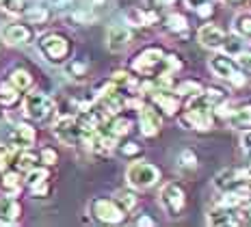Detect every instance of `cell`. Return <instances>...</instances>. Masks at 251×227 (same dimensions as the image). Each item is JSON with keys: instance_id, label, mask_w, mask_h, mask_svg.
<instances>
[{"instance_id": "6da1fadb", "label": "cell", "mask_w": 251, "mask_h": 227, "mask_svg": "<svg viewBox=\"0 0 251 227\" xmlns=\"http://www.w3.org/2000/svg\"><path fill=\"white\" fill-rule=\"evenodd\" d=\"M217 108L210 102V98L206 93H200V96L191 98L186 104V110L182 113L180 124L186 126L188 130H210L212 128V110Z\"/></svg>"}, {"instance_id": "7c38bea8", "label": "cell", "mask_w": 251, "mask_h": 227, "mask_svg": "<svg viewBox=\"0 0 251 227\" xmlns=\"http://www.w3.org/2000/svg\"><path fill=\"white\" fill-rule=\"evenodd\" d=\"M197 39L203 48H210V50H221L223 48V41H226V33L219 28L217 24H203L197 33Z\"/></svg>"}, {"instance_id": "ab89813d", "label": "cell", "mask_w": 251, "mask_h": 227, "mask_svg": "<svg viewBox=\"0 0 251 227\" xmlns=\"http://www.w3.org/2000/svg\"><path fill=\"white\" fill-rule=\"evenodd\" d=\"M238 223H249L251 225V203L243 205V208L238 210Z\"/></svg>"}, {"instance_id": "f35d334b", "label": "cell", "mask_w": 251, "mask_h": 227, "mask_svg": "<svg viewBox=\"0 0 251 227\" xmlns=\"http://www.w3.org/2000/svg\"><path fill=\"white\" fill-rule=\"evenodd\" d=\"M41 162H44V165H54L56 151L52 150V147H44V150H41Z\"/></svg>"}, {"instance_id": "83f0119b", "label": "cell", "mask_w": 251, "mask_h": 227, "mask_svg": "<svg viewBox=\"0 0 251 227\" xmlns=\"http://www.w3.org/2000/svg\"><path fill=\"white\" fill-rule=\"evenodd\" d=\"M176 93H177V96L195 98V96H200V93H203V89H201V84L197 82V80H184V82H180V84H177Z\"/></svg>"}, {"instance_id": "b9f144b4", "label": "cell", "mask_w": 251, "mask_h": 227, "mask_svg": "<svg viewBox=\"0 0 251 227\" xmlns=\"http://www.w3.org/2000/svg\"><path fill=\"white\" fill-rule=\"evenodd\" d=\"M151 4L158 7V9H165V7H174L176 0H151Z\"/></svg>"}, {"instance_id": "ac0fdd59", "label": "cell", "mask_w": 251, "mask_h": 227, "mask_svg": "<svg viewBox=\"0 0 251 227\" xmlns=\"http://www.w3.org/2000/svg\"><path fill=\"white\" fill-rule=\"evenodd\" d=\"M26 184L33 188V195H35V197H37V195H41V197H44V195L48 193V169H46V167H35V169H30L28 176H26Z\"/></svg>"}, {"instance_id": "484cf974", "label": "cell", "mask_w": 251, "mask_h": 227, "mask_svg": "<svg viewBox=\"0 0 251 227\" xmlns=\"http://www.w3.org/2000/svg\"><path fill=\"white\" fill-rule=\"evenodd\" d=\"M18 93L20 89L11 80L0 84V102H2V106H11V104L18 102Z\"/></svg>"}, {"instance_id": "e575fe53", "label": "cell", "mask_w": 251, "mask_h": 227, "mask_svg": "<svg viewBox=\"0 0 251 227\" xmlns=\"http://www.w3.org/2000/svg\"><path fill=\"white\" fill-rule=\"evenodd\" d=\"M177 165H180L182 169H195L197 167V156L193 154L191 150H184L180 154V158H177Z\"/></svg>"}, {"instance_id": "8fae6325", "label": "cell", "mask_w": 251, "mask_h": 227, "mask_svg": "<svg viewBox=\"0 0 251 227\" xmlns=\"http://www.w3.org/2000/svg\"><path fill=\"white\" fill-rule=\"evenodd\" d=\"M151 104H154L160 113H165L167 117H174L177 113V108H180V96H176V93H171V91H165V89H154V91H151Z\"/></svg>"}, {"instance_id": "d6986e66", "label": "cell", "mask_w": 251, "mask_h": 227, "mask_svg": "<svg viewBox=\"0 0 251 227\" xmlns=\"http://www.w3.org/2000/svg\"><path fill=\"white\" fill-rule=\"evenodd\" d=\"M13 136V143L18 147H33L35 139H37V134H35V130L30 128L28 124H18L11 132Z\"/></svg>"}, {"instance_id": "9c48e42d", "label": "cell", "mask_w": 251, "mask_h": 227, "mask_svg": "<svg viewBox=\"0 0 251 227\" xmlns=\"http://www.w3.org/2000/svg\"><path fill=\"white\" fill-rule=\"evenodd\" d=\"M160 205L169 216H180L186 205V193L177 182H167L160 191Z\"/></svg>"}, {"instance_id": "d590c367", "label": "cell", "mask_w": 251, "mask_h": 227, "mask_svg": "<svg viewBox=\"0 0 251 227\" xmlns=\"http://www.w3.org/2000/svg\"><path fill=\"white\" fill-rule=\"evenodd\" d=\"M119 150V154H122L124 158H134V156H139L141 154V147L134 143V141H128V143H122L117 147Z\"/></svg>"}, {"instance_id": "ee69618b", "label": "cell", "mask_w": 251, "mask_h": 227, "mask_svg": "<svg viewBox=\"0 0 251 227\" xmlns=\"http://www.w3.org/2000/svg\"><path fill=\"white\" fill-rule=\"evenodd\" d=\"M203 2H208V0H186V4L193 9V11H197V9H200Z\"/></svg>"}, {"instance_id": "52a82bcc", "label": "cell", "mask_w": 251, "mask_h": 227, "mask_svg": "<svg viewBox=\"0 0 251 227\" xmlns=\"http://www.w3.org/2000/svg\"><path fill=\"white\" fill-rule=\"evenodd\" d=\"M208 67H210V72H212L217 78L229 80L232 84H236V87L245 84V76L240 74L238 63L229 59V54H217V56H212L210 63H208Z\"/></svg>"}, {"instance_id": "44dd1931", "label": "cell", "mask_w": 251, "mask_h": 227, "mask_svg": "<svg viewBox=\"0 0 251 227\" xmlns=\"http://www.w3.org/2000/svg\"><path fill=\"white\" fill-rule=\"evenodd\" d=\"M98 130H104V128H98ZM130 130H132V121L126 117H115V119H106V130L104 132H108V134L119 139V136L130 134Z\"/></svg>"}, {"instance_id": "bcb514c9", "label": "cell", "mask_w": 251, "mask_h": 227, "mask_svg": "<svg viewBox=\"0 0 251 227\" xmlns=\"http://www.w3.org/2000/svg\"><path fill=\"white\" fill-rule=\"evenodd\" d=\"M137 225H156L154 219H150V216H141V219H137Z\"/></svg>"}, {"instance_id": "ffe728a7", "label": "cell", "mask_w": 251, "mask_h": 227, "mask_svg": "<svg viewBox=\"0 0 251 227\" xmlns=\"http://www.w3.org/2000/svg\"><path fill=\"white\" fill-rule=\"evenodd\" d=\"M39 160H41V158H37V154H35V151H30V147H22V150H20L18 154H15V158H13L15 167H18V171H26V173H28L30 169L37 167Z\"/></svg>"}, {"instance_id": "7402d4cb", "label": "cell", "mask_w": 251, "mask_h": 227, "mask_svg": "<svg viewBox=\"0 0 251 227\" xmlns=\"http://www.w3.org/2000/svg\"><path fill=\"white\" fill-rule=\"evenodd\" d=\"M126 18H128V22L134 24V26H150L158 20V15L154 11H143V9H130V11L126 13Z\"/></svg>"}, {"instance_id": "74e56055", "label": "cell", "mask_w": 251, "mask_h": 227, "mask_svg": "<svg viewBox=\"0 0 251 227\" xmlns=\"http://www.w3.org/2000/svg\"><path fill=\"white\" fill-rule=\"evenodd\" d=\"M113 84H117V87H128L130 82H132V78H130L128 72H115L113 74Z\"/></svg>"}, {"instance_id": "60d3db41", "label": "cell", "mask_w": 251, "mask_h": 227, "mask_svg": "<svg viewBox=\"0 0 251 227\" xmlns=\"http://www.w3.org/2000/svg\"><path fill=\"white\" fill-rule=\"evenodd\" d=\"M197 15H201V18H208V15H212V4L210 2H203L200 9H197Z\"/></svg>"}, {"instance_id": "f1b7e54d", "label": "cell", "mask_w": 251, "mask_h": 227, "mask_svg": "<svg viewBox=\"0 0 251 227\" xmlns=\"http://www.w3.org/2000/svg\"><path fill=\"white\" fill-rule=\"evenodd\" d=\"M221 50H226V54L238 56L240 52H243V37H240V35H229V37H226Z\"/></svg>"}, {"instance_id": "f546056e", "label": "cell", "mask_w": 251, "mask_h": 227, "mask_svg": "<svg viewBox=\"0 0 251 227\" xmlns=\"http://www.w3.org/2000/svg\"><path fill=\"white\" fill-rule=\"evenodd\" d=\"M65 74L74 80H82L87 76V63L85 61H72L65 65Z\"/></svg>"}, {"instance_id": "cb8c5ba5", "label": "cell", "mask_w": 251, "mask_h": 227, "mask_svg": "<svg viewBox=\"0 0 251 227\" xmlns=\"http://www.w3.org/2000/svg\"><path fill=\"white\" fill-rule=\"evenodd\" d=\"M165 28L169 30V33H174V35H184L186 30H188V22H186L184 15L171 13L169 18L165 20Z\"/></svg>"}, {"instance_id": "c3c4849f", "label": "cell", "mask_w": 251, "mask_h": 227, "mask_svg": "<svg viewBox=\"0 0 251 227\" xmlns=\"http://www.w3.org/2000/svg\"><path fill=\"white\" fill-rule=\"evenodd\" d=\"M249 173H251V165H249Z\"/></svg>"}, {"instance_id": "4316f807", "label": "cell", "mask_w": 251, "mask_h": 227, "mask_svg": "<svg viewBox=\"0 0 251 227\" xmlns=\"http://www.w3.org/2000/svg\"><path fill=\"white\" fill-rule=\"evenodd\" d=\"M234 33L243 39H251V13H240L234 20Z\"/></svg>"}, {"instance_id": "8992f818", "label": "cell", "mask_w": 251, "mask_h": 227, "mask_svg": "<svg viewBox=\"0 0 251 227\" xmlns=\"http://www.w3.org/2000/svg\"><path fill=\"white\" fill-rule=\"evenodd\" d=\"M163 61H165V52L160 48H148L143 52H139L132 61V70L141 74V76H158L163 72Z\"/></svg>"}, {"instance_id": "4dcf8cb0", "label": "cell", "mask_w": 251, "mask_h": 227, "mask_svg": "<svg viewBox=\"0 0 251 227\" xmlns=\"http://www.w3.org/2000/svg\"><path fill=\"white\" fill-rule=\"evenodd\" d=\"M11 82L20 89V91H24V89L30 87V82H33V76H30L26 70H13L11 72Z\"/></svg>"}, {"instance_id": "5bb4252c", "label": "cell", "mask_w": 251, "mask_h": 227, "mask_svg": "<svg viewBox=\"0 0 251 227\" xmlns=\"http://www.w3.org/2000/svg\"><path fill=\"white\" fill-rule=\"evenodd\" d=\"M206 221H208V225H214V227L236 225V223H238V214L234 212V208H227V205H221V203H219L217 208L208 210Z\"/></svg>"}, {"instance_id": "5b68a950", "label": "cell", "mask_w": 251, "mask_h": 227, "mask_svg": "<svg viewBox=\"0 0 251 227\" xmlns=\"http://www.w3.org/2000/svg\"><path fill=\"white\" fill-rule=\"evenodd\" d=\"M126 179L132 188H150L160 179V171L150 162H132L126 171Z\"/></svg>"}, {"instance_id": "d4e9b609", "label": "cell", "mask_w": 251, "mask_h": 227, "mask_svg": "<svg viewBox=\"0 0 251 227\" xmlns=\"http://www.w3.org/2000/svg\"><path fill=\"white\" fill-rule=\"evenodd\" d=\"M22 18L26 20V22H30V24H44L46 20L50 18V11H48L46 7H41V4H39V7L35 4V7H28V9H26Z\"/></svg>"}, {"instance_id": "f6af8a7d", "label": "cell", "mask_w": 251, "mask_h": 227, "mask_svg": "<svg viewBox=\"0 0 251 227\" xmlns=\"http://www.w3.org/2000/svg\"><path fill=\"white\" fill-rule=\"evenodd\" d=\"M72 2H74V0H52V4H54V7H59V9H65V7H70Z\"/></svg>"}, {"instance_id": "7dc6e473", "label": "cell", "mask_w": 251, "mask_h": 227, "mask_svg": "<svg viewBox=\"0 0 251 227\" xmlns=\"http://www.w3.org/2000/svg\"><path fill=\"white\" fill-rule=\"evenodd\" d=\"M229 2H240V0H229Z\"/></svg>"}, {"instance_id": "277c9868", "label": "cell", "mask_w": 251, "mask_h": 227, "mask_svg": "<svg viewBox=\"0 0 251 227\" xmlns=\"http://www.w3.org/2000/svg\"><path fill=\"white\" fill-rule=\"evenodd\" d=\"M91 214L96 221L106 225H117L126 219V210L119 205L115 199H106V197H98L91 202Z\"/></svg>"}, {"instance_id": "2e32d148", "label": "cell", "mask_w": 251, "mask_h": 227, "mask_svg": "<svg viewBox=\"0 0 251 227\" xmlns=\"http://www.w3.org/2000/svg\"><path fill=\"white\" fill-rule=\"evenodd\" d=\"M2 39L11 46L30 44V41H33V30H30L26 24H9L2 28Z\"/></svg>"}, {"instance_id": "7bdbcfd3", "label": "cell", "mask_w": 251, "mask_h": 227, "mask_svg": "<svg viewBox=\"0 0 251 227\" xmlns=\"http://www.w3.org/2000/svg\"><path fill=\"white\" fill-rule=\"evenodd\" d=\"M240 143H243L245 150H251V130H245L243 139H240Z\"/></svg>"}, {"instance_id": "ba28073f", "label": "cell", "mask_w": 251, "mask_h": 227, "mask_svg": "<svg viewBox=\"0 0 251 227\" xmlns=\"http://www.w3.org/2000/svg\"><path fill=\"white\" fill-rule=\"evenodd\" d=\"M24 115L33 121H46L50 117V113L54 110V102L46 96V93H39V91H33L24 98Z\"/></svg>"}, {"instance_id": "3957f363", "label": "cell", "mask_w": 251, "mask_h": 227, "mask_svg": "<svg viewBox=\"0 0 251 227\" xmlns=\"http://www.w3.org/2000/svg\"><path fill=\"white\" fill-rule=\"evenodd\" d=\"M91 134L78 117H61L54 124V136L63 145H80Z\"/></svg>"}, {"instance_id": "4fadbf2b", "label": "cell", "mask_w": 251, "mask_h": 227, "mask_svg": "<svg viewBox=\"0 0 251 227\" xmlns=\"http://www.w3.org/2000/svg\"><path fill=\"white\" fill-rule=\"evenodd\" d=\"M132 41V33L126 26H111L106 30V48L111 52H122L130 46Z\"/></svg>"}, {"instance_id": "8d00e7d4", "label": "cell", "mask_w": 251, "mask_h": 227, "mask_svg": "<svg viewBox=\"0 0 251 227\" xmlns=\"http://www.w3.org/2000/svg\"><path fill=\"white\" fill-rule=\"evenodd\" d=\"M236 63H238V67L243 72H251V52L247 50H243L240 54L236 56Z\"/></svg>"}, {"instance_id": "9a60e30c", "label": "cell", "mask_w": 251, "mask_h": 227, "mask_svg": "<svg viewBox=\"0 0 251 227\" xmlns=\"http://www.w3.org/2000/svg\"><path fill=\"white\" fill-rule=\"evenodd\" d=\"M22 208L9 195H0V225H15L20 221Z\"/></svg>"}, {"instance_id": "30bf717a", "label": "cell", "mask_w": 251, "mask_h": 227, "mask_svg": "<svg viewBox=\"0 0 251 227\" xmlns=\"http://www.w3.org/2000/svg\"><path fill=\"white\" fill-rule=\"evenodd\" d=\"M139 126H141V134L151 139L156 136L163 128V119H160V113L156 110V106H141L139 110Z\"/></svg>"}, {"instance_id": "d6a6232c", "label": "cell", "mask_w": 251, "mask_h": 227, "mask_svg": "<svg viewBox=\"0 0 251 227\" xmlns=\"http://www.w3.org/2000/svg\"><path fill=\"white\" fill-rule=\"evenodd\" d=\"M0 7L11 15H24V11H26L24 0H0Z\"/></svg>"}, {"instance_id": "1f68e13d", "label": "cell", "mask_w": 251, "mask_h": 227, "mask_svg": "<svg viewBox=\"0 0 251 227\" xmlns=\"http://www.w3.org/2000/svg\"><path fill=\"white\" fill-rule=\"evenodd\" d=\"M115 202L122 205L126 212H130V210L137 205V197H134V193H130V191H119L115 195Z\"/></svg>"}, {"instance_id": "7a4b0ae2", "label": "cell", "mask_w": 251, "mask_h": 227, "mask_svg": "<svg viewBox=\"0 0 251 227\" xmlns=\"http://www.w3.org/2000/svg\"><path fill=\"white\" fill-rule=\"evenodd\" d=\"M39 52L44 54V59L52 63V65H61L65 63V59L70 56V50H72V44L65 35L61 33H48L39 39Z\"/></svg>"}, {"instance_id": "603a6c76", "label": "cell", "mask_w": 251, "mask_h": 227, "mask_svg": "<svg viewBox=\"0 0 251 227\" xmlns=\"http://www.w3.org/2000/svg\"><path fill=\"white\" fill-rule=\"evenodd\" d=\"M2 191L7 195H15L22 188V177H20V171H4L2 173Z\"/></svg>"}, {"instance_id": "e0dca14e", "label": "cell", "mask_w": 251, "mask_h": 227, "mask_svg": "<svg viewBox=\"0 0 251 227\" xmlns=\"http://www.w3.org/2000/svg\"><path fill=\"white\" fill-rule=\"evenodd\" d=\"M227 124L236 130H251V104H240L227 113Z\"/></svg>"}, {"instance_id": "836d02e7", "label": "cell", "mask_w": 251, "mask_h": 227, "mask_svg": "<svg viewBox=\"0 0 251 227\" xmlns=\"http://www.w3.org/2000/svg\"><path fill=\"white\" fill-rule=\"evenodd\" d=\"M15 147L11 145H0V169H4V167H9L13 162V158H15Z\"/></svg>"}]
</instances>
